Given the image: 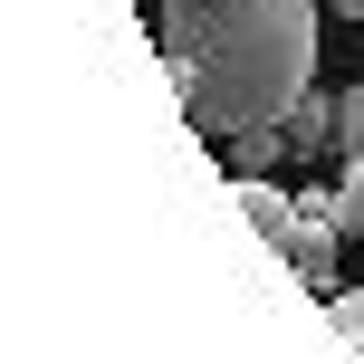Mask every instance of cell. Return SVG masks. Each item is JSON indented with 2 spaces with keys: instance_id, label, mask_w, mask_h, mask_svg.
I'll return each instance as SVG.
<instances>
[{
  "instance_id": "277c9868",
  "label": "cell",
  "mask_w": 364,
  "mask_h": 364,
  "mask_svg": "<svg viewBox=\"0 0 364 364\" xmlns=\"http://www.w3.org/2000/svg\"><path fill=\"white\" fill-rule=\"evenodd\" d=\"M269 164H288V134H278V125L230 134V173H240V182H250V173H269Z\"/></svg>"
},
{
  "instance_id": "8992f818",
  "label": "cell",
  "mask_w": 364,
  "mask_h": 364,
  "mask_svg": "<svg viewBox=\"0 0 364 364\" xmlns=\"http://www.w3.org/2000/svg\"><path fill=\"white\" fill-rule=\"evenodd\" d=\"M326 326H336V336H346V346L364 355V288H336V297H326Z\"/></svg>"
},
{
  "instance_id": "ba28073f",
  "label": "cell",
  "mask_w": 364,
  "mask_h": 364,
  "mask_svg": "<svg viewBox=\"0 0 364 364\" xmlns=\"http://www.w3.org/2000/svg\"><path fill=\"white\" fill-rule=\"evenodd\" d=\"M336 10H346V19H364V0H336Z\"/></svg>"
},
{
  "instance_id": "52a82bcc",
  "label": "cell",
  "mask_w": 364,
  "mask_h": 364,
  "mask_svg": "<svg viewBox=\"0 0 364 364\" xmlns=\"http://www.w3.org/2000/svg\"><path fill=\"white\" fill-rule=\"evenodd\" d=\"M346 154H364V87H346Z\"/></svg>"
},
{
  "instance_id": "7a4b0ae2",
  "label": "cell",
  "mask_w": 364,
  "mask_h": 364,
  "mask_svg": "<svg viewBox=\"0 0 364 364\" xmlns=\"http://www.w3.org/2000/svg\"><path fill=\"white\" fill-rule=\"evenodd\" d=\"M278 134H288V164H316V154H346V96H297L288 115H278Z\"/></svg>"
},
{
  "instance_id": "3957f363",
  "label": "cell",
  "mask_w": 364,
  "mask_h": 364,
  "mask_svg": "<svg viewBox=\"0 0 364 364\" xmlns=\"http://www.w3.org/2000/svg\"><path fill=\"white\" fill-rule=\"evenodd\" d=\"M240 201H250V230L288 259V240H297V192H278L269 173H250V182H240Z\"/></svg>"
},
{
  "instance_id": "6da1fadb",
  "label": "cell",
  "mask_w": 364,
  "mask_h": 364,
  "mask_svg": "<svg viewBox=\"0 0 364 364\" xmlns=\"http://www.w3.org/2000/svg\"><path fill=\"white\" fill-rule=\"evenodd\" d=\"M164 77L220 144L278 125L316 87V0H164Z\"/></svg>"
},
{
  "instance_id": "5b68a950",
  "label": "cell",
  "mask_w": 364,
  "mask_h": 364,
  "mask_svg": "<svg viewBox=\"0 0 364 364\" xmlns=\"http://www.w3.org/2000/svg\"><path fill=\"white\" fill-rule=\"evenodd\" d=\"M326 211L346 240H364V154H346V182H326Z\"/></svg>"
}]
</instances>
